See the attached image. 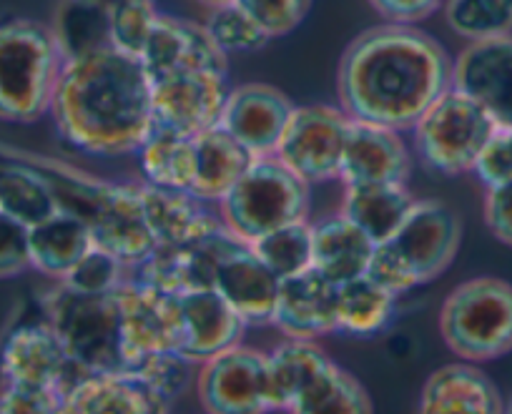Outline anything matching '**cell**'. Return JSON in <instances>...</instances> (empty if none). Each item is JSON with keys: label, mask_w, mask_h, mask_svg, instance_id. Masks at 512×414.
Segmentation results:
<instances>
[{"label": "cell", "mask_w": 512, "mask_h": 414, "mask_svg": "<svg viewBox=\"0 0 512 414\" xmlns=\"http://www.w3.org/2000/svg\"><path fill=\"white\" fill-rule=\"evenodd\" d=\"M497 131L490 113L457 88L442 93L412 128L415 154L425 169L442 176L475 169L487 141Z\"/></svg>", "instance_id": "obj_9"}, {"label": "cell", "mask_w": 512, "mask_h": 414, "mask_svg": "<svg viewBox=\"0 0 512 414\" xmlns=\"http://www.w3.org/2000/svg\"><path fill=\"white\" fill-rule=\"evenodd\" d=\"M369 6L387 23L417 26L420 21L435 16L445 6V0H369Z\"/></svg>", "instance_id": "obj_46"}, {"label": "cell", "mask_w": 512, "mask_h": 414, "mask_svg": "<svg viewBox=\"0 0 512 414\" xmlns=\"http://www.w3.org/2000/svg\"><path fill=\"white\" fill-rule=\"evenodd\" d=\"M46 179L61 201V211H71L86 221L96 249L111 254L128 271L154 254L156 239L141 209L139 186L106 184L71 171L66 176L46 174Z\"/></svg>", "instance_id": "obj_5"}, {"label": "cell", "mask_w": 512, "mask_h": 414, "mask_svg": "<svg viewBox=\"0 0 512 414\" xmlns=\"http://www.w3.org/2000/svg\"><path fill=\"white\" fill-rule=\"evenodd\" d=\"M81 374L48 322L21 324L8 334L0 349V382L56 389L63 394Z\"/></svg>", "instance_id": "obj_14"}, {"label": "cell", "mask_w": 512, "mask_h": 414, "mask_svg": "<svg viewBox=\"0 0 512 414\" xmlns=\"http://www.w3.org/2000/svg\"><path fill=\"white\" fill-rule=\"evenodd\" d=\"M61 404L56 389L0 382V414H61Z\"/></svg>", "instance_id": "obj_42"}, {"label": "cell", "mask_w": 512, "mask_h": 414, "mask_svg": "<svg viewBox=\"0 0 512 414\" xmlns=\"http://www.w3.org/2000/svg\"><path fill=\"white\" fill-rule=\"evenodd\" d=\"M415 201L407 184H354L344 186L339 211L352 224H357L374 244H382L395 236Z\"/></svg>", "instance_id": "obj_28"}, {"label": "cell", "mask_w": 512, "mask_h": 414, "mask_svg": "<svg viewBox=\"0 0 512 414\" xmlns=\"http://www.w3.org/2000/svg\"><path fill=\"white\" fill-rule=\"evenodd\" d=\"M123 327L126 369L159 352H179L181 314L179 294L161 292L151 284L128 276L116 289Z\"/></svg>", "instance_id": "obj_13"}, {"label": "cell", "mask_w": 512, "mask_h": 414, "mask_svg": "<svg viewBox=\"0 0 512 414\" xmlns=\"http://www.w3.org/2000/svg\"><path fill=\"white\" fill-rule=\"evenodd\" d=\"M269 38H284L307 18L312 0H236Z\"/></svg>", "instance_id": "obj_41"}, {"label": "cell", "mask_w": 512, "mask_h": 414, "mask_svg": "<svg viewBox=\"0 0 512 414\" xmlns=\"http://www.w3.org/2000/svg\"><path fill=\"white\" fill-rule=\"evenodd\" d=\"M497 384L470 362H452L425 379L417 414H505Z\"/></svg>", "instance_id": "obj_23"}, {"label": "cell", "mask_w": 512, "mask_h": 414, "mask_svg": "<svg viewBox=\"0 0 512 414\" xmlns=\"http://www.w3.org/2000/svg\"><path fill=\"white\" fill-rule=\"evenodd\" d=\"M410 174L412 154L400 131L352 118L339 169V181L344 186L407 184Z\"/></svg>", "instance_id": "obj_20"}, {"label": "cell", "mask_w": 512, "mask_h": 414, "mask_svg": "<svg viewBox=\"0 0 512 414\" xmlns=\"http://www.w3.org/2000/svg\"><path fill=\"white\" fill-rule=\"evenodd\" d=\"M194 384L206 414L274 412L267 352L246 344H236L201 362Z\"/></svg>", "instance_id": "obj_11"}, {"label": "cell", "mask_w": 512, "mask_h": 414, "mask_svg": "<svg viewBox=\"0 0 512 414\" xmlns=\"http://www.w3.org/2000/svg\"><path fill=\"white\" fill-rule=\"evenodd\" d=\"M312 191L304 179L289 171L277 156L256 159L234 189L219 201L226 229L244 244L309 216Z\"/></svg>", "instance_id": "obj_7"}, {"label": "cell", "mask_w": 512, "mask_h": 414, "mask_svg": "<svg viewBox=\"0 0 512 414\" xmlns=\"http://www.w3.org/2000/svg\"><path fill=\"white\" fill-rule=\"evenodd\" d=\"M48 116L61 144L76 154H139L154 131L151 81L139 58L113 46L68 58Z\"/></svg>", "instance_id": "obj_2"}, {"label": "cell", "mask_w": 512, "mask_h": 414, "mask_svg": "<svg viewBox=\"0 0 512 414\" xmlns=\"http://www.w3.org/2000/svg\"><path fill=\"white\" fill-rule=\"evenodd\" d=\"M128 372L141 374L144 379H149L154 387H159L166 397L176 399L196 382V364L189 362L184 354L179 352H159L151 354V357L141 359L134 369Z\"/></svg>", "instance_id": "obj_40"}, {"label": "cell", "mask_w": 512, "mask_h": 414, "mask_svg": "<svg viewBox=\"0 0 512 414\" xmlns=\"http://www.w3.org/2000/svg\"><path fill=\"white\" fill-rule=\"evenodd\" d=\"M199 3H204L206 8H216V6H224V3H231V0H199Z\"/></svg>", "instance_id": "obj_47"}, {"label": "cell", "mask_w": 512, "mask_h": 414, "mask_svg": "<svg viewBox=\"0 0 512 414\" xmlns=\"http://www.w3.org/2000/svg\"><path fill=\"white\" fill-rule=\"evenodd\" d=\"M279 284L282 279L244 241H234L224 251L214 274V289L244 319L246 327L272 324Z\"/></svg>", "instance_id": "obj_19"}, {"label": "cell", "mask_w": 512, "mask_h": 414, "mask_svg": "<svg viewBox=\"0 0 512 414\" xmlns=\"http://www.w3.org/2000/svg\"><path fill=\"white\" fill-rule=\"evenodd\" d=\"M229 71H179L151 81L154 98V128L199 136L219 126L226 96H229Z\"/></svg>", "instance_id": "obj_12"}, {"label": "cell", "mask_w": 512, "mask_h": 414, "mask_svg": "<svg viewBox=\"0 0 512 414\" xmlns=\"http://www.w3.org/2000/svg\"><path fill=\"white\" fill-rule=\"evenodd\" d=\"M26 269H31L28 226L0 211V279H11Z\"/></svg>", "instance_id": "obj_43"}, {"label": "cell", "mask_w": 512, "mask_h": 414, "mask_svg": "<svg viewBox=\"0 0 512 414\" xmlns=\"http://www.w3.org/2000/svg\"><path fill=\"white\" fill-rule=\"evenodd\" d=\"M482 214L490 234L505 246H512V179L487 186Z\"/></svg>", "instance_id": "obj_45"}, {"label": "cell", "mask_w": 512, "mask_h": 414, "mask_svg": "<svg viewBox=\"0 0 512 414\" xmlns=\"http://www.w3.org/2000/svg\"><path fill=\"white\" fill-rule=\"evenodd\" d=\"M43 309L46 322L83 374L126 369L116 292L78 294L58 282V287L43 297Z\"/></svg>", "instance_id": "obj_8"}, {"label": "cell", "mask_w": 512, "mask_h": 414, "mask_svg": "<svg viewBox=\"0 0 512 414\" xmlns=\"http://www.w3.org/2000/svg\"><path fill=\"white\" fill-rule=\"evenodd\" d=\"M289 414H374L372 397L364 384L339 367L329 364L317 382L309 384L297 402L287 409Z\"/></svg>", "instance_id": "obj_34"}, {"label": "cell", "mask_w": 512, "mask_h": 414, "mask_svg": "<svg viewBox=\"0 0 512 414\" xmlns=\"http://www.w3.org/2000/svg\"><path fill=\"white\" fill-rule=\"evenodd\" d=\"M294 101L269 83H241L226 96L219 126L251 151L256 159L277 154L287 123L294 113Z\"/></svg>", "instance_id": "obj_15"}, {"label": "cell", "mask_w": 512, "mask_h": 414, "mask_svg": "<svg viewBox=\"0 0 512 414\" xmlns=\"http://www.w3.org/2000/svg\"><path fill=\"white\" fill-rule=\"evenodd\" d=\"M139 196L156 246L196 244L224 229L221 216L206 209L204 201H199L189 191L161 189L144 181L139 184Z\"/></svg>", "instance_id": "obj_24"}, {"label": "cell", "mask_w": 512, "mask_h": 414, "mask_svg": "<svg viewBox=\"0 0 512 414\" xmlns=\"http://www.w3.org/2000/svg\"><path fill=\"white\" fill-rule=\"evenodd\" d=\"M442 11L450 31L470 43L512 33V0H445Z\"/></svg>", "instance_id": "obj_35"}, {"label": "cell", "mask_w": 512, "mask_h": 414, "mask_svg": "<svg viewBox=\"0 0 512 414\" xmlns=\"http://www.w3.org/2000/svg\"><path fill=\"white\" fill-rule=\"evenodd\" d=\"M460 244V214L440 199H417L395 236L374 246L367 276L400 297L445 274Z\"/></svg>", "instance_id": "obj_3"}, {"label": "cell", "mask_w": 512, "mask_h": 414, "mask_svg": "<svg viewBox=\"0 0 512 414\" xmlns=\"http://www.w3.org/2000/svg\"><path fill=\"white\" fill-rule=\"evenodd\" d=\"M31 269L63 282L68 271L93 249L91 231L81 216L71 211H58L51 219L28 229Z\"/></svg>", "instance_id": "obj_27"}, {"label": "cell", "mask_w": 512, "mask_h": 414, "mask_svg": "<svg viewBox=\"0 0 512 414\" xmlns=\"http://www.w3.org/2000/svg\"><path fill=\"white\" fill-rule=\"evenodd\" d=\"M251 249L279 279L302 274L312 269V221H294L282 229L269 231L262 239H256Z\"/></svg>", "instance_id": "obj_36"}, {"label": "cell", "mask_w": 512, "mask_h": 414, "mask_svg": "<svg viewBox=\"0 0 512 414\" xmlns=\"http://www.w3.org/2000/svg\"><path fill=\"white\" fill-rule=\"evenodd\" d=\"M204 26L226 56H231V53H256L267 48L269 41H272L264 33V28L236 0L209 8V18H206Z\"/></svg>", "instance_id": "obj_37"}, {"label": "cell", "mask_w": 512, "mask_h": 414, "mask_svg": "<svg viewBox=\"0 0 512 414\" xmlns=\"http://www.w3.org/2000/svg\"><path fill=\"white\" fill-rule=\"evenodd\" d=\"M337 284L317 269L282 279L272 324L289 339H322L339 332Z\"/></svg>", "instance_id": "obj_21"}, {"label": "cell", "mask_w": 512, "mask_h": 414, "mask_svg": "<svg viewBox=\"0 0 512 414\" xmlns=\"http://www.w3.org/2000/svg\"><path fill=\"white\" fill-rule=\"evenodd\" d=\"M194 151L196 171L189 194L204 204H219L256 161V156L221 126L194 136Z\"/></svg>", "instance_id": "obj_26"}, {"label": "cell", "mask_w": 512, "mask_h": 414, "mask_svg": "<svg viewBox=\"0 0 512 414\" xmlns=\"http://www.w3.org/2000/svg\"><path fill=\"white\" fill-rule=\"evenodd\" d=\"M452 66L455 58L422 28L379 23L359 33L339 61V106L354 121L412 131L452 88Z\"/></svg>", "instance_id": "obj_1"}, {"label": "cell", "mask_w": 512, "mask_h": 414, "mask_svg": "<svg viewBox=\"0 0 512 414\" xmlns=\"http://www.w3.org/2000/svg\"><path fill=\"white\" fill-rule=\"evenodd\" d=\"M505 414H512V402L505 407Z\"/></svg>", "instance_id": "obj_48"}, {"label": "cell", "mask_w": 512, "mask_h": 414, "mask_svg": "<svg viewBox=\"0 0 512 414\" xmlns=\"http://www.w3.org/2000/svg\"><path fill=\"white\" fill-rule=\"evenodd\" d=\"M349 126L352 118L342 106H297L274 156L309 186L327 184L339 179Z\"/></svg>", "instance_id": "obj_10"}, {"label": "cell", "mask_w": 512, "mask_h": 414, "mask_svg": "<svg viewBox=\"0 0 512 414\" xmlns=\"http://www.w3.org/2000/svg\"><path fill=\"white\" fill-rule=\"evenodd\" d=\"M334 359L314 339H284L267 352L269 389H272L274 412H287L299 394L322 377Z\"/></svg>", "instance_id": "obj_29"}, {"label": "cell", "mask_w": 512, "mask_h": 414, "mask_svg": "<svg viewBox=\"0 0 512 414\" xmlns=\"http://www.w3.org/2000/svg\"><path fill=\"white\" fill-rule=\"evenodd\" d=\"M171 404L136 372H86L63 392L61 414H171Z\"/></svg>", "instance_id": "obj_18"}, {"label": "cell", "mask_w": 512, "mask_h": 414, "mask_svg": "<svg viewBox=\"0 0 512 414\" xmlns=\"http://www.w3.org/2000/svg\"><path fill=\"white\" fill-rule=\"evenodd\" d=\"M452 88L480 103L497 128H512V33L467 43L452 66Z\"/></svg>", "instance_id": "obj_16"}, {"label": "cell", "mask_w": 512, "mask_h": 414, "mask_svg": "<svg viewBox=\"0 0 512 414\" xmlns=\"http://www.w3.org/2000/svg\"><path fill=\"white\" fill-rule=\"evenodd\" d=\"M0 211L23 226H36L61 211L56 191L31 164H0Z\"/></svg>", "instance_id": "obj_30"}, {"label": "cell", "mask_w": 512, "mask_h": 414, "mask_svg": "<svg viewBox=\"0 0 512 414\" xmlns=\"http://www.w3.org/2000/svg\"><path fill=\"white\" fill-rule=\"evenodd\" d=\"M136 156H139L146 184L161 186V189L191 191L196 171L194 138L154 128Z\"/></svg>", "instance_id": "obj_32"}, {"label": "cell", "mask_w": 512, "mask_h": 414, "mask_svg": "<svg viewBox=\"0 0 512 414\" xmlns=\"http://www.w3.org/2000/svg\"><path fill=\"white\" fill-rule=\"evenodd\" d=\"M61 46L51 26L33 18L0 21V121H41L51 113L63 71Z\"/></svg>", "instance_id": "obj_4"}, {"label": "cell", "mask_w": 512, "mask_h": 414, "mask_svg": "<svg viewBox=\"0 0 512 414\" xmlns=\"http://www.w3.org/2000/svg\"><path fill=\"white\" fill-rule=\"evenodd\" d=\"M108 11H111V46L139 58L161 13L156 0H108Z\"/></svg>", "instance_id": "obj_38"}, {"label": "cell", "mask_w": 512, "mask_h": 414, "mask_svg": "<svg viewBox=\"0 0 512 414\" xmlns=\"http://www.w3.org/2000/svg\"><path fill=\"white\" fill-rule=\"evenodd\" d=\"M149 81L179 71H229V56L216 46L206 26L186 18L159 13L144 48L139 53Z\"/></svg>", "instance_id": "obj_17"}, {"label": "cell", "mask_w": 512, "mask_h": 414, "mask_svg": "<svg viewBox=\"0 0 512 414\" xmlns=\"http://www.w3.org/2000/svg\"><path fill=\"white\" fill-rule=\"evenodd\" d=\"M397 312V294L377 284L372 276H357L352 282L339 284L337 317L339 332L354 337H374L390 327Z\"/></svg>", "instance_id": "obj_31"}, {"label": "cell", "mask_w": 512, "mask_h": 414, "mask_svg": "<svg viewBox=\"0 0 512 414\" xmlns=\"http://www.w3.org/2000/svg\"><path fill=\"white\" fill-rule=\"evenodd\" d=\"M440 334L462 362H490L512 352V284L475 276L457 284L440 307Z\"/></svg>", "instance_id": "obj_6"}, {"label": "cell", "mask_w": 512, "mask_h": 414, "mask_svg": "<svg viewBox=\"0 0 512 414\" xmlns=\"http://www.w3.org/2000/svg\"><path fill=\"white\" fill-rule=\"evenodd\" d=\"M374 246L377 244L342 211L324 216L312 224V269L339 287L367 274Z\"/></svg>", "instance_id": "obj_25"}, {"label": "cell", "mask_w": 512, "mask_h": 414, "mask_svg": "<svg viewBox=\"0 0 512 414\" xmlns=\"http://www.w3.org/2000/svg\"><path fill=\"white\" fill-rule=\"evenodd\" d=\"M181 342L179 354L199 367L206 359L241 344L246 324L216 289L179 294Z\"/></svg>", "instance_id": "obj_22"}, {"label": "cell", "mask_w": 512, "mask_h": 414, "mask_svg": "<svg viewBox=\"0 0 512 414\" xmlns=\"http://www.w3.org/2000/svg\"><path fill=\"white\" fill-rule=\"evenodd\" d=\"M131 271L121 264L118 259H113L106 251L96 249L93 246L71 271L63 279V287L73 289L78 294H111L126 282Z\"/></svg>", "instance_id": "obj_39"}, {"label": "cell", "mask_w": 512, "mask_h": 414, "mask_svg": "<svg viewBox=\"0 0 512 414\" xmlns=\"http://www.w3.org/2000/svg\"><path fill=\"white\" fill-rule=\"evenodd\" d=\"M51 28L66 61L111 48L108 0H63Z\"/></svg>", "instance_id": "obj_33"}, {"label": "cell", "mask_w": 512, "mask_h": 414, "mask_svg": "<svg viewBox=\"0 0 512 414\" xmlns=\"http://www.w3.org/2000/svg\"><path fill=\"white\" fill-rule=\"evenodd\" d=\"M472 171L485 189L512 179V128H497L492 133Z\"/></svg>", "instance_id": "obj_44"}]
</instances>
